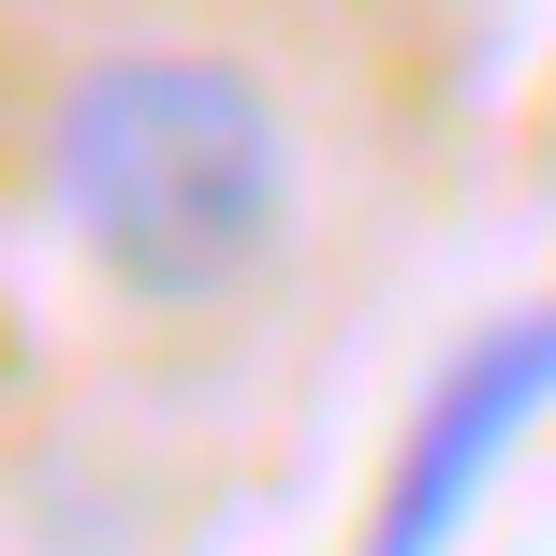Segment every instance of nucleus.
<instances>
[{
  "label": "nucleus",
  "instance_id": "f257e3e1",
  "mask_svg": "<svg viewBox=\"0 0 556 556\" xmlns=\"http://www.w3.org/2000/svg\"><path fill=\"white\" fill-rule=\"evenodd\" d=\"M45 191L59 235L147 307L235 293L293 220V117L250 59L205 45H117L45 103Z\"/></svg>",
  "mask_w": 556,
  "mask_h": 556
},
{
  "label": "nucleus",
  "instance_id": "f03ea898",
  "mask_svg": "<svg viewBox=\"0 0 556 556\" xmlns=\"http://www.w3.org/2000/svg\"><path fill=\"white\" fill-rule=\"evenodd\" d=\"M542 410H556V307H498V323L425 381V410H410V440H395L352 556H454L469 513H483V483L513 469V440H528Z\"/></svg>",
  "mask_w": 556,
  "mask_h": 556
}]
</instances>
